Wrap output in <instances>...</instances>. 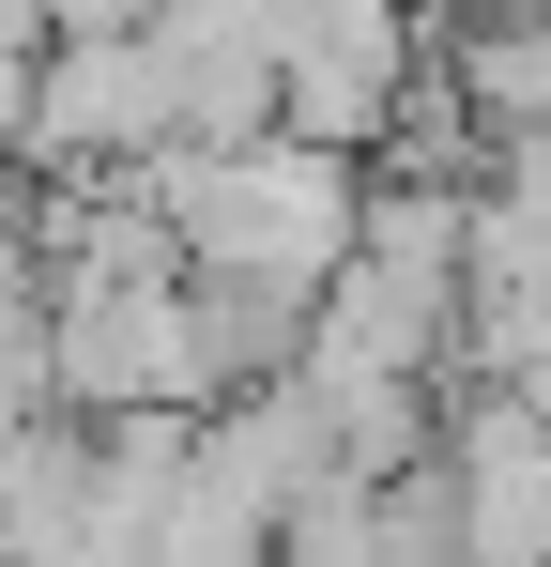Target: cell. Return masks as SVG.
Listing matches in <instances>:
<instances>
[{
    "label": "cell",
    "instance_id": "6da1fadb",
    "mask_svg": "<svg viewBox=\"0 0 551 567\" xmlns=\"http://www.w3.org/2000/svg\"><path fill=\"white\" fill-rule=\"evenodd\" d=\"M138 185L169 215L184 277L230 291V307H261V322H291V338H306V307L353 277V246H367V169L353 154H306V138H246V154L169 138Z\"/></svg>",
    "mask_w": 551,
    "mask_h": 567
},
{
    "label": "cell",
    "instance_id": "7a4b0ae2",
    "mask_svg": "<svg viewBox=\"0 0 551 567\" xmlns=\"http://www.w3.org/2000/svg\"><path fill=\"white\" fill-rule=\"evenodd\" d=\"M169 138H184V107H169L154 31H107V47H46V62H31L15 169H46V185H138Z\"/></svg>",
    "mask_w": 551,
    "mask_h": 567
},
{
    "label": "cell",
    "instance_id": "3957f363",
    "mask_svg": "<svg viewBox=\"0 0 551 567\" xmlns=\"http://www.w3.org/2000/svg\"><path fill=\"white\" fill-rule=\"evenodd\" d=\"M429 491H445V537L490 567H551V430L506 399V383H475L445 414V461H429Z\"/></svg>",
    "mask_w": 551,
    "mask_h": 567
}]
</instances>
